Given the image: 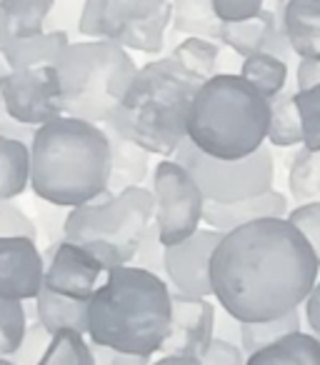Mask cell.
Wrapping results in <instances>:
<instances>
[{
    "label": "cell",
    "instance_id": "1",
    "mask_svg": "<svg viewBox=\"0 0 320 365\" xmlns=\"http://www.w3.org/2000/svg\"><path fill=\"white\" fill-rule=\"evenodd\" d=\"M318 273V255L288 218H260L223 233L210 260L215 300L238 323L298 310Z\"/></svg>",
    "mask_w": 320,
    "mask_h": 365
},
{
    "label": "cell",
    "instance_id": "2",
    "mask_svg": "<svg viewBox=\"0 0 320 365\" xmlns=\"http://www.w3.org/2000/svg\"><path fill=\"white\" fill-rule=\"evenodd\" d=\"M110 182V138L105 125L61 115L36 128L31 143V188L56 208L100 198Z\"/></svg>",
    "mask_w": 320,
    "mask_h": 365
},
{
    "label": "cell",
    "instance_id": "3",
    "mask_svg": "<svg viewBox=\"0 0 320 365\" xmlns=\"http://www.w3.org/2000/svg\"><path fill=\"white\" fill-rule=\"evenodd\" d=\"M173 315V288L138 265H115L91 298L88 338L123 353L148 355L163 348Z\"/></svg>",
    "mask_w": 320,
    "mask_h": 365
},
{
    "label": "cell",
    "instance_id": "4",
    "mask_svg": "<svg viewBox=\"0 0 320 365\" xmlns=\"http://www.w3.org/2000/svg\"><path fill=\"white\" fill-rule=\"evenodd\" d=\"M200 83L173 56L145 63L105 128L153 155L173 158L188 140V115Z\"/></svg>",
    "mask_w": 320,
    "mask_h": 365
},
{
    "label": "cell",
    "instance_id": "5",
    "mask_svg": "<svg viewBox=\"0 0 320 365\" xmlns=\"http://www.w3.org/2000/svg\"><path fill=\"white\" fill-rule=\"evenodd\" d=\"M270 101L240 73H215L200 83L188 115V140L218 160H243L265 145Z\"/></svg>",
    "mask_w": 320,
    "mask_h": 365
},
{
    "label": "cell",
    "instance_id": "6",
    "mask_svg": "<svg viewBox=\"0 0 320 365\" xmlns=\"http://www.w3.org/2000/svg\"><path fill=\"white\" fill-rule=\"evenodd\" d=\"M63 83L66 115L105 125L108 118L120 106L123 96L138 76V66L128 48L115 41L71 43L56 63Z\"/></svg>",
    "mask_w": 320,
    "mask_h": 365
},
{
    "label": "cell",
    "instance_id": "7",
    "mask_svg": "<svg viewBox=\"0 0 320 365\" xmlns=\"http://www.w3.org/2000/svg\"><path fill=\"white\" fill-rule=\"evenodd\" d=\"M155 220V198L150 188L105 190L100 198L71 208L63 225V238L81 243L105 265H130L148 225Z\"/></svg>",
    "mask_w": 320,
    "mask_h": 365
},
{
    "label": "cell",
    "instance_id": "8",
    "mask_svg": "<svg viewBox=\"0 0 320 365\" xmlns=\"http://www.w3.org/2000/svg\"><path fill=\"white\" fill-rule=\"evenodd\" d=\"M173 158L188 168L203 190L205 200H213V203H235V200L253 198L273 188L275 180L273 150L265 145L243 160H218L200 153L190 140H183Z\"/></svg>",
    "mask_w": 320,
    "mask_h": 365
},
{
    "label": "cell",
    "instance_id": "9",
    "mask_svg": "<svg viewBox=\"0 0 320 365\" xmlns=\"http://www.w3.org/2000/svg\"><path fill=\"white\" fill-rule=\"evenodd\" d=\"M155 225L165 245H178L195 235L203 223L205 195L195 178L175 158H165L153 170Z\"/></svg>",
    "mask_w": 320,
    "mask_h": 365
},
{
    "label": "cell",
    "instance_id": "10",
    "mask_svg": "<svg viewBox=\"0 0 320 365\" xmlns=\"http://www.w3.org/2000/svg\"><path fill=\"white\" fill-rule=\"evenodd\" d=\"M0 98H3V108L8 110V115L33 128H41L66 115L63 83L56 66L8 71L0 78Z\"/></svg>",
    "mask_w": 320,
    "mask_h": 365
},
{
    "label": "cell",
    "instance_id": "11",
    "mask_svg": "<svg viewBox=\"0 0 320 365\" xmlns=\"http://www.w3.org/2000/svg\"><path fill=\"white\" fill-rule=\"evenodd\" d=\"M46 288L76 300H91L108 268L81 243L53 240L46 253Z\"/></svg>",
    "mask_w": 320,
    "mask_h": 365
},
{
    "label": "cell",
    "instance_id": "12",
    "mask_svg": "<svg viewBox=\"0 0 320 365\" xmlns=\"http://www.w3.org/2000/svg\"><path fill=\"white\" fill-rule=\"evenodd\" d=\"M223 233L200 228L195 235L178 245L165 248V273L173 293L185 298H208L213 295V280H210V260L218 248Z\"/></svg>",
    "mask_w": 320,
    "mask_h": 365
},
{
    "label": "cell",
    "instance_id": "13",
    "mask_svg": "<svg viewBox=\"0 0 320 365\" xmlns=\"http://www.w3.org/2000/svg\"><path fill=\"white\" fill-rule=\"evenodd\" d=\"M46 285V255L36 238L3 235L0 238V298L36 300Z\"/></svg>",
    "mask_w": 320,
    "mask_h": 365
},
{
    "label": "cell",
    "instance_id": "14",
    "mask_svg": "<svg viewBox=\"0 0 320 365\" xmlns=\"http://www.w3.org/2000/svg\"><path fill=\"white\" fill-rule=\"evenodd\" d=\"M215 333V305L208 298H185L173 293V315L170 330L160 353L203 358Z\"/></svg>",
    "mask_w": 320,
    "mask_h": 365
},
{
    "label": "cell",
    "instance_id": "15",
    "mask_svg": "<svg viewBox=\"0 0 320 365\" xmlns=\"http://www.w3.org/2000/svg\"><path fill=\"white\" fill-rule=\"evenodd\" d=\"M170 0H86L78 33L88 38L115 41L128 26L153 16Z\"/></svg>",
    "mask_w": 320,
    "mask_h": 365
},
{
    "label": "cell",
    "instance_id": "16",
    "mask_svg": "<svg viewBox=\"0 0 320 365\" xmlns=\"http://www.w3.org/2000/svg\"><path fill=\"white\" fill-rule=\"evenodd\" d=\"M288 213H290L288 198L280 190L270 188L265 193L253 195V198H245V200H235V203H213V200H205L203 223L208 228L218 230V233H230V230L260 218H288Z\"/></svg>",
    "mask_w": 320,
    "mask_h": 365
},
{
    "label": "cell",
    "instance_id": "17",
    "mask_svg": "<svg viewBox=\"0 0 320 365\" xmlns=\"http://www.w3.org/2000/svg\"><path fill=\"white\" fill-rule=\"evenodd\" d=\"M283 6H285V0H278V3H275V11L263 8L258 16L248 18V21L223 23L220 43L228 46L230 51L240 58H248V56H255V53L268 51L275 31H278V26L283 23Z\"/></svg>",
    "mask_w": 320,
    "mask_h": 365
},
{
    "label": "cell",
    "instance_id": "18",
    "mask_svg": "<svg viewBox=\"0 0 320 365\" xmlns=\"http://www.w3.org/2000/svg\"><path fill=\"white\" fill-rule=\"evenodd\" d=\"M283 28L298 61L320 63V0H285Z\"/></svg>",
    "mask_w": 320,
    "mask_h": 365
},
{
    "label": "cell",
    "instance_id": "19",
    "mask_svg": "<svg viewBox=\"0 0 320 365\" xmlns=\"http://www.w3.org/2000/svg\"><path fill=\"white\" fill-rule=\"evenodd\" d=\"M56 0H0V51L13 41L46 33Z\"/></svg>",
    "mask_w": 320,
    "mask_h": 365
},
{
    "label": "cell",
    "instance_id": "20",
    "mask_svg": "<svg viewBox=\"0 0 320 365\" xmlns=\"http://www.w3.org/2000/svg\"><path fill=\"white\" fill-rule=\"evenodd\" d=\"M68 46H71V38L66 31H46L41 36L8 43L0 56L11 71H28L38 66H56Z\"/></svg>",
    "mask_w": 320,
    "mask_h": 365
},
{
    "label": "cell",
    "instance_id": "21",
    "mask_svg": "<svg viewBox=\"0 0 320 365\" xmlns=\"http://www.w3.org/2000/svg\"><path fill=\"white\" fill-rule=\"evenodd\" d=\"M108 138H110V182H108V190L120 193L125 188L143 185L148 173H150V153L113 130H108Z\"/></svg>",
    "mask_w": 320,
    "mask_h": 365
},
{
    "label": "cell",
    "instance_id": "22",
    "mask_svg": "<svg viewBox=\"0 0 320 365\" xmlns=\"http://www.w3.org/2000/svg\"><path fill=\"white\" fill-rule=\"evenodd\" d=\"M36 318L46 325L51 335L61 333V330H81L88 335L91 300L66 298L43 285L41 295L36 298Z\"/></svg>",
    "mask_w": 320,
    "mask_h": 365
},
{
    "label": "cell",
    "instance_id": "23",
    "mask_svg": "<svg viewBox=\"0 0 320 365\" xmlns=\"http://www.w3.org/2000/svg\"><path fill=\"white\" fill-rule=\"evenodd\" d=\"M245 365H320V340L295 330L248 355Z\"/></svg>",
    "mask_w": 320,
    "mask_h": 365
},
{
    "label": "cell",
    "instance_id": "24",
    "mask_svg": "<svg viewBox=\"0 0 320 365\" xmlns=\"http://www.w3.org/2000/svg\"><path fill=\"white\" fill-rule=\"evenodd\" d=\"M31 188V145L0 135V198L13 200Z\"/></svg>",
    "mask_w": 320,
    "mask_h": 365
},
{
    "label": "cell",
    "instance_id": "25",
    "mask_svg": "<svg viewBox=\"0 0 320 365\" xmlns=\"http://www.w3.org/2000/svg\"><path fill=\"white\" fill-rule=\"evenodd\" d=\"M240 76L253 88H258L270 101V98H275L278 93H283L285 88H288L290 63L273 56V53L263 51V53H255V56L243 58V63H240Z\"/></svg>",
    "mask_w": 320,
    "mask_h": 365
},
{
    "label": "cell",
    "instance_id": "26",
    "mask_svg": "<svg viewBox=\"0 0 320 365\" xmlns=\"http://www.w3.org/2000/svg\"><path fill=\"white\" fill-rule=\"evenodd\" d=\"M170 23H173V0L165 3L153 16L128 26L123 31V36L118 38V43L123 48H128V51H140L148 53V56H158L165 46V31H168Z\"/></svg>",
    "mask_w": 320,
    "mask_h": 365
},
{
    "label": "cell",
    "instance_id": "27",
    "mask_svg": "<svg viewBox=\"0 0 320 365\" xmlns=\"http://www.w3.org/2000/svg\"><path fill=\"white\" fill-rule=\"evenodd\" d=\"M173 28L185 36H200L220 43L223 21L213 8V0H173Z\"/></svg>",
    "mask_w": 320,
    "mask_h": 365
},
{
    "label": "cell",
    "instance_id": "28",
    "mask_svg": "<svg viewBox=\"0 0 320 365\" xmlns=\"http://www.w3.org/2000/svg\"><path fill=\"white\" fill-rule=\"evenodd\" d=\"M268 140L275 148L303 145V123H300V113L295 106V91H290V88L270 98Z\"/></svg>",
    "mask_w": 320,
    "mask_h": 365
},
{
    "label": "cell",
    "instance_id": "29",
    "mask_svg": "<svg viewBox=\"0 0 320 365\" xmlns=\"http://www.w3.org/2000/svg\"><path fill=\"white\" fill-rule=\"evenodd\" d=\"M288 188L295 205L320 203V150L300 148L288 168Z\"/></svg>",
    "mask_w": 320,
    "mask_h": 365
},
{
    "label": "cell",
    "instance_id": "30",
    "mask_svg": "<svg viewBox=\"0 0 320 365\" xmlns=\"http://www.w3.org/2000/svg\"><path fill=\"white\" fill-rule=\"evenodd\" d=\"M170 56L180 63L188 73H193L200 81H208L215 76L218 71V61H220V46L218 41H210V38H200V36H188L185 41H180L173 48Z\"/></svg>",
    "mask_w": 320,
    "mask_h": 365
},
{
    "label": "cell",
    "instance_id": "31",
    "mask_svg": "<svg viewBox=\"0 0 320 365\" xmlns=\"http://www.w3.org/2000/svg\"><path fill=\"white\" fill-rule=\"evenodd\" d=\"M300 308L290 310V313L280 315V318L273 320H258V323H240V348L245 350V355L255 353V350L265 348V345L275 343L278 338L288 333H295L300 328Z\"/></svg>",
    "mask_w": 320,
    "mask_h": 365
},
{
    "label": "cell",
    "instance_id": "32",
    "mask_svg": "<svg viewBox=\"0 0 320 365\" xmlns=\"http://www.w3.org/2000/svg\"><path fill=\"white\" fill-rule=\"evenodd\" d=\"M38 365H96L93 345L81 330H61L51 338Z\"/></svg>",
    "mask_w": 320,
    "mask_h": 365
},
{
    "label": "cell",
    "instance_id": "33",
    "mask_svg": "<svg viewBox=\"0 0 320 365\" xmlns=\"http://www.w3.org/2000/svg\"><path fill=\"white\" fill-rule=\"evenodd\" d=\"M28 330L26 305L21 300L0 298V358H11L21 348Z\"/></svg>",
    "mask_w": 320,
    "mask_h": 365
},
{
    "label": "cell",
    "instance_id": "34",
    "mask_svg": "<svg viewBox=\"0 0 320 365\" xmlns=\"http://www.w3.org/2000/svg\"><path fill=\"white\" fill-rule=\"evenodd\" d=\"M295 106L303 123V148L320 150V81L308 88H295Z\"/></svg>",
    "mask_w": 320,
    "mask_h": 365
},
{
    "label": "cell",
    "instance_id": "35",
    "mask_svg": "<svg viewBox=\"0 0 320 365\" xmlns=\"http://www.w3.org/2000/svg\"><path fill=\"white\" fill-rule=\"evenodd\" d=\"M165 248H168V245L160 240L158 225H155V220H153V223L148 225L145 235H143L140 245H138L133 265H138V268H143V270H150V273L168 280V273H165Z\"/></svg>",
    "mask_w": 320,
    "mask_h": 365
},
{
    "label": "cell",
    "instance_id": "36",
    "mask_svg": "<svg viewBox=\"0 0 320 365\" xmlns=\"http://www.w3.org/2000/svg\"><path fill=\"white\" fill-rule=\"evenodd\" d=\"M53 335L48 333V328L36 318V323H28L26 338H23L21 348L11 355V360L16 365H38V360L43 358L48 343H51Z\"/></svg>",
    "mask_w": 320,
    "mask_h": 365
},
{
    "label": "cell",
    "instance_id": "37",
    "mask_svg": "<svg viewBox=\"0 0 320 365\" xmlns=\"http://www.w3.org/2000/svg\"><path fill=\"white\" fill-rule=\"evenodd\" d=\"M288 220L305 235V240H308L313 253L320 260V203L295 205L288 213Z\"/></svg>",
    "mask_w": 320,
    "mask_h": 365
},
{
    "label": "cell",
    "instance_id": "38",
    "mask_svg": "<svg viewBox=\"0 0 320 365\" xmlns=\"http://www.w3.org/2000/svg\"><path fill=\"white\" fill-rule=\"evenodd\" d=\"M3 235H26V238H36L38 228L18 205L11 200L0 198V238Z\"/></svg>",
    "mask_w": 320,
    "mask_h": 365
},
{
    "label": "cell",
    "instance_id": "39",
    "mask_svg": "<svg viewBox=\"0 0 320 365\" xmlns=\"http://www.w3.org/2000/svg\"><path fill=\"white\" fill-rule=\"evenodd\" d=\"M245 360H248V355L240 345L225 338H213V343L200 358V365H245Z\"/></svg>",
    "mask_w": 320,
    "mask_h": 365
},
{
    "label": "cell",
    "instance_id": "40",
    "mask_svg": "<svg viewBox=\"0 0 320 365\" xmlns=\"http://www.w3.org/2000/svg\"><path fill=\"white\" fill-rule=\"evenodd\" d=\"M213 8L223 23H240L258 16L265 0H213Z\"/></svg>",
    "mask_w": 320,
    "mask_h": 365
},
{
    "label": "cell",
    "instance_id": "41",
    "mask_svg": "<svg viewBox=\"0 0 320 365\" xmlns=\"http://www.w3.org/2000/svg\"><path fill=\"white\" fill-rule=\"evenodd\" d=\"M91 345H93L96 365H150L148 355L123 353V350L108 348V345H100V343H91Z\"/></svg>",
    "mask_w": 320,
    "mask_h": 365
},
{
    "label": "cell",
    "instance_id": "42",
    "mask_svg": "<svg viewBox=\"0 0 320 365\" xmlns=\"http://www.w3.org/2000/svg\"><path fill=\"white\" fill-rule=\"evenodd\" d=\"M0 135L13 138V140H21V143H26V145H31L33 138H36V128L16 120L13 115H8L6 108L0 106Z\"/></svg>",
    "mask_w": 320,
    "mask_h": 365
},
{
    "label": "cell",
    "instance_id": "43",
    "mask_svg": "<svg viewBox=\"0 0 320 365\" xmlns=\"http://www.w3.org/2000/svg\"><path fill=\"white\" fill-rule=\"evenodd\" d=\"M305 308H303V318H305V325L308 330L320 340V280L315 283V288L310 290L308 300H305Z\"/></svg>",
    "mask_w": 320,
    "mask_h": 365
},
{
    "label": "cell",
    "instance_id": "44",
    "mask_svg": "<svg viewBox=\"0 0 320 365\" xmlns=\"http://www.w3.org/2000/svg\"><path fill=\"white\" fill-rule=\"evenodd\" d=\"M318 81H320V63L298 61V66H295V88H308Z\"/></svg>",
    "mask_w": 320,
    "mask_h": 365
},
{
    "label": "cell",
    "instance_id": "45",
    "mask_svg": "<svg viewBox=\"0 0 320 365\" xmlns=\"http://www.w3.org/2000/svg\"><path fill=\"white\" fill-rule=\"evenodd\" d=\"M150 365H200L198 358H183V355H163L160 360Z\"/></svg>",
    "mask_w": 320,
    "mask_h": 365
},
{
    "label": "cell",
    "instance_id": "46",
    "mask_svg": "<svg viewBox=\"0 0 320 365\" xmlns=\"http://www.w3.org/2000/svg\"><path fill=\"white\" fill-rule=\"evenodd\" d=\"M0 365H16V363L11 358H0Z\"/></svg>",
    "mask_w": 320,
    "mask_h": 365
}]
</instances>
